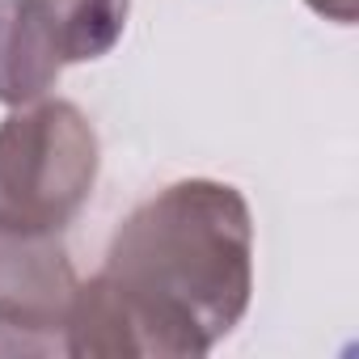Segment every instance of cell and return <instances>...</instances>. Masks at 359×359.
<instances>
[{
  "instance_id": "obj_1",
  "label": "cell",
  "mask_w": 359,
  "mask_h": 359,
  "mask_svg": "<svg viewBox=\"0 0 359 359\" xmlns=\"http://www.w3.org/2000/svg\"><path fill=\"white\" fill-rule=\"evenodd\" d=\"M254 296V216L237 187L182 177L148 195L76 283L64 355L199 359L229 338Z\"/></svg>"
},
{
  "instance_id": "obj_2",
  "label": "cell",
  "mask_w": 359,
  "mask_h": 359,
  "mask_svg": "<svg viewBox=\"0 0 359 359\" xmlns=\"http://www.w3.org/2000/svg\"><path fill=\"white\" fill-rule=\"evenodd\" d=\"M102 144L64 97L13 106L0 123V233H64L89 203Z\"/></svg>"
},
{
  "instance_id": "obj_3",
  "label": "cell",
  "mask_w": 359,
  "mask_h": 359,
  "mask_svg": "<svg viewBox=\"0 0 359 359\" xmlns=\"http://www.w3.org/2000/svg\"><path fill=\"white\" fill-rule=\"evenodd\" d=\"M127 13L131 0H0V102L30 106L64 68L110 55Z\"/></svg>"
},
{
  "instance_id": "obj_4",
  "label": "cell",
  "mask_w": 359,
  "mask_h": 359,
  "mask_svg": "<svg viewBox=\"0 0 359 359\" xmlns=\"http://www.w3.org/2000/svg\"><path fill=\"white\" fill-rule=\"evenodd\" d=\"M76 266L60 233H0V351L64 355Z\"/></svg>"
},
{
  "instance_id": "obj_5",
  "label": "cell",
  "mask_w": 359,
  "mask_h": 359,
  "mask_svg": "<svg viewBox=\"0 0 359 359\" xmlns=\"http://www.w3.org/2000/svg\"><path fill=\"white\" fill-rule=\"evenodd\" d=\"M313 13H321L325 22H338V26H351L355 22V0H304Z\"/></svg>"
}]
</instances>
